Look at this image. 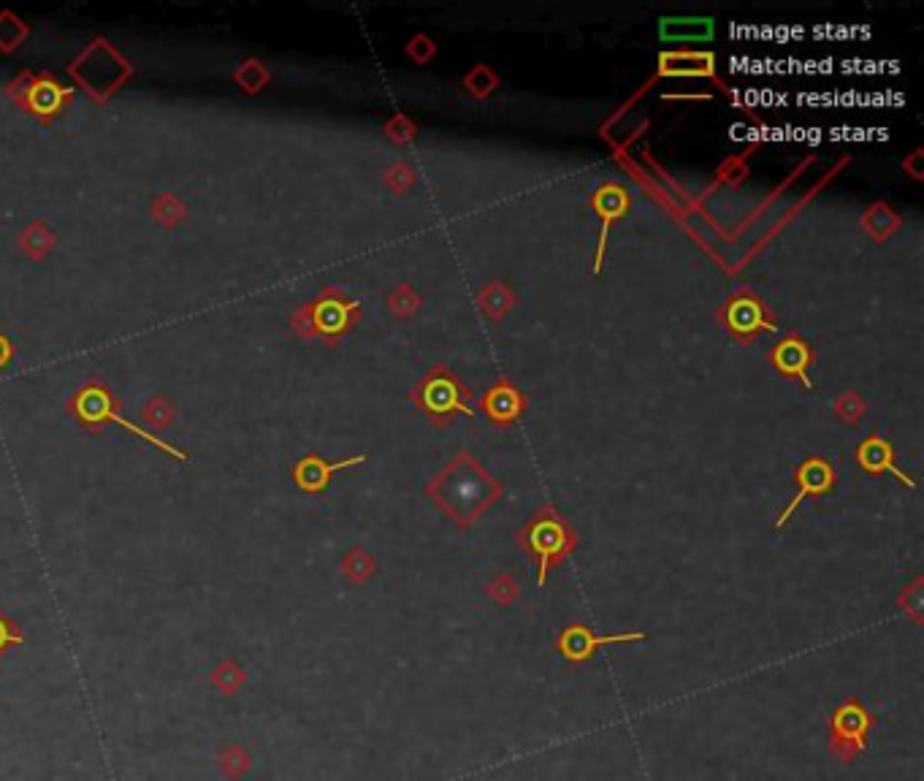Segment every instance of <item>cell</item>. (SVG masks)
<instances>
[{
    "label": "cell",
    "mask_w": 924,
    "mask_h": 781,
    "mask_svg": "<svg viewBox=\"0 0 924 781\" xmlns=\"http://www.w3.org/2000/svg\"><path fill=\"white\" fill-rule=\"evenodd\" d=\"M827 725H830V754L843 765H851L857 757L868 752V741L873 727H876V716H873V711L862 700L846 697L827 716Z\"/></svg>",
    "instance_id": "1"
},
{
    "label": "cell",
    "mask_w": 924,
    "mask_h": 781,
    "mask_svg": "<svg viewBox=\"0 0 924 781\" xmlns=\"http://www.w3.org/2000/svg\"><path fill=\"white\" fill-rule=\"evenodd\" d=\"M572 543H575V537L567 529V524L556 518L553 513L548 516H540L534 521L532 527L523 532V546L532 556L540 559V573H537V581L545 584V575H548V567H553L556 562H561L564 556L570 554Z\"/></svg>",
    "instance_id": "2"
},
{
    "label": "cell",
    "mask_w": 924,
    "mask_h": 781,
    "mask_svg": "<svg viewBox=\"0 0 924 781\" xmlns=\"http://www.w3.org/2000/svg\"><path fill=\"white\" fill-rule=\"evenodd\" d=\"M643 630H632V632H618V635H605V638H597L594 632L588 630L586 624H570V627H564V632L556 640V649L567 662H588V659L594 657L602 646H613V643H635V640H645Z\"/></svg>",
    "instance_id": "3"
},
{
    "label": "cell",
    "mask_w": 924,
    "mask_h": 781,
    "mask_svg": "<svg viewBox=\"0 0 924 781\" xmlns=\"http://www.w3.org/2000/svg\"><path fill=\"white\" fill-rule=\"evenodd\" d=\"M797 483H800V491H797V497L789 502V508L781 513V518L775 521V527H784L789 516H792L794 510L800 508V502H803L808 494H824V491H830L832 486V470L819 459H811V462H805L797 472Z\"/></svg>",
    "instance_id": "4"
},
{
    "label": "cell",
    "mask_w": 924,
    "mask_h": 781,
    "mask_svg": "<svg viewBox=\"0 0 924 781\" xmlns=\"http://www.w3.org/2000/svg\"><path fill=\"white\" fill-rule=\"evenodd\" d=\"M217 771L228 781H242L252 771V754L239 744H225L217 752Z\"/></svg>",
    "instance_id": "5"
},
{
    "label": "cell",
    "mask_w": 924,
    "mask_h": 781,
    "mask_svg": "<svg viewBox=\"0 0 924 781\" xmlns=\"http://www.w3.org/2000/svg\"><path fill=\"white\" fill-rule=\"evenodd\" d=\"M209 684H212L220 695L231 697L247 684V673H244V668L236 665L234 659H225V662H220V665L209 673Z\"/></svg>",
    "instance_id": "6"
},
{
    "label": "cell",
    "mask_w": 924,
    "mask_h": 781,
    "mask_svg": "<svg viewBox=\"0 0 924 781\" xmlns=\"http://www.w3.org/2000/svg\"><path fill=\"white\" fill-rule=\"evenodd\" d=\"M859 459H862V464H865L870 472H892V475H895L897 480H903L906 486H914V483H911L903 472H897L895 467H892V453H889V445L881 443V440H870V443L859 451Z\"/></svg>",
    "instance_id": "7"
},
{
    "label": "cell",
    "mask_w": 924,
    "mask_h": 781,
    "mask_svg": "<svg viewBox=\"0 0 924 781\" xmlns=\"http://www.w3.org/2000/svg\"><path fill=\"white\" fill-rule=\"evenodd\" d=\"M664 60H670V63H681V66H672V68H662V74H672V76H708L713 74V57L710 55H697V52H686V55H662Z\"/></svg>",
    "instance_id": "8"
},
{
    "label": "cell",
    "mask_w": 924,
    "mask_h": 781,
    "mask_svg": "<svg viewBox=\"0 0 924 781\" xmlns=\"http://www.w3.org/2000/svg\"><path fill=\"white\" fill-rule=\"evenodd\" d=\"M667 28H678V33H667V38H675V41H681L683 36L686 38H710L713 33V22L710 19H667L662 22Z\"/></svg>",
    "instance_id": "9"
},
{
    "label": "cell",
    "mask_w": 924,
    "mask_h": 781,
    "mask_svg": "<svg viewBox=\"0 0 924 781\" xmlns=\"http://www.w3.org/2000/svg\"><path fill=\"white\" fill-rule=\"evenodd\" d=\"M347 573L353 575L355 581H364L366 575L372 573V562L364 551H353V556L347 559Z\"/></svg>",
    "instance_id": "10"
},
{
    "label": "cell",
    "mask_w": 924,
    "mask_h": 781,
    "mask_svg": "<svg viewBox=\"0 0 924 781\" xmlns=\"http://www.w3.org/2000/svg\"><path fill=\"white\" fill-rule=\"evenodd\" d=\"M11 643H22V635H19L6 619H0V654H3L6 646H11Z\"/></svg>",
    "instance_id": "11"
}]
</instances>
